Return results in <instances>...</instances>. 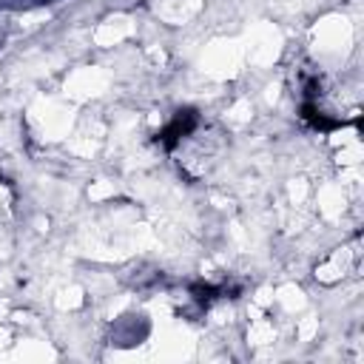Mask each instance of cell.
<instances>
[{"mask_svg":"<svg viewBox=\"0 0 364 364\" xmlns=\"http://www.w3.org/2000/svg\"><path fill=\"white\" fill-rule=\"evenodd\" d=\"M301 119H304V122H310V125H313V128H318V131H333V128H338V125H341L338 119H327V117H324L313 102H304V105H301Z\"/></svg>","mask_w":364,"mask_h":364,"instance_id":"obj_2","label":"cell"},{"mask_svg":"<svg viewBox=\"0 0 364 364\" xmlns=\"http://www.w3.org/2000/svg\"><path fill=\"white\" fill-rule=\"evenodd\" d=\"M193 293H196V299H199V301H210V299H213V293H216V290H213V287H210V284H205V287H202V284H199V287H193Z\"/></svg>","mask_w":364,"mask_h":364,"instance_id":"obj_3","label":"cell"},{"mask_svg":"<svg viewBox=\"0 0 364 364\" xmlns=\"http://www.w3.org/2000/svg\"><path fill=\"white\" fill-rule=\"evenodd\" d=\"M196 122H199V117H196V111L193 108H185V111H176V117L171 119V125L165 128V131H159V142H165V148H173L185 134H191L193 128H196Z\"/></svg>","mask_w":364,"mask_h":364,"instance_id":"obj_1","label":"cell"}]
</instances>
